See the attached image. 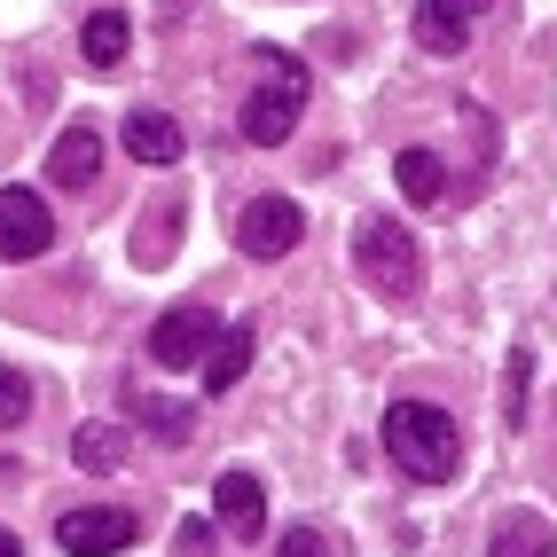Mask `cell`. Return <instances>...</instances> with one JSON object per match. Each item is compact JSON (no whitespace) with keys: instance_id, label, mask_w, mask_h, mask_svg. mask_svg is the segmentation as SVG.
<instances>
[{"instance_id":"cell-1","label":"cell","mask_w":557,"mask_h":557,"mask_svg":"<svg viewBox=\"0 0 557 557\" xmlns=\"http://www.w3.org/2000/svg\"><path fill=\"white\" fill-rule=\"evenodd\" d=\"M385 456H393V471L417 479V487H440V479H456V463H463V432L440 400H393L385 408Z\"/></svg>"},{"instance_id":"cell-2","label":"cell","mask_w":557,"mask_h":557,"mask_svg":"<svg viewBox=\"0 0 557 557\" xmlns=\"http://www.w3.org/2000/svg\"><path fill=\"white\" fill-rule=\"evenodd\" d=\"M299 110H307V63L283 48H259V87L244 95V141L275 150V141H290Z\"/></svg>"},{"instance_id":"cell-3","label":"cell","mask_w":557,"mask_h":557,"mask_svg":"<svg viewBox=\"0 0 557 557\" xmlns=\"http://www.w3.org/2000/svg\"><path fill=\"white\" fill-rule=\"evenodd\" d=\"M354 268H361L369 290H385V299H417V290H424V251H417V236H408L400 220H385V212L361 220Z\"/></svg>"},{"instance_id":"cell-4","label":"cell","mask_w":557,"mask_h":557,"mask_svg":"<svg viewBox=\"0 0 557 557\" xmlns=\"http://www.w3.org/2000/svg\"><path fill=\"white\" fill-rule=\"evenodd\" d=\"M220 330H228V322H220L205 299L165 307V314H158V330H150V361H158V369H205V354H212Z\"/></svg>"},{"instance_id":"cell-5","label":"cell","mask_w":557,"mask_h":557,"mask_svg":"<svg viewBox=\"0 0 557 557\" xmlns=\"http://www.w3.org/2000/svg\"><path fill=\"white\" fill-rule=\"evenodd\" d=\"M134 534H141V518L119 510V503H87V510H63V518H55V542H63L71 557H119Z\"/></svg>"},{"instance_id":"cell-6","label":"cell","mask_w":557,"mask_h":557,"mask_svg":"<svg viewBox=\"0 0 557 557\" xmlns=\"http://www.w3.org/2000/svg\"><path fill=\"white\" fill-rule=\"evenodd\" d=\"M299 236H307V212L290 205V197H251V205H244V220H236L244 259H283Z\"/></svg>"},{"instance_id":"cell-7","label":"cell","mask_w":557,"mask_h":557,"mask_svg":"<svg viewBox=\"0 0 557 557\" xmlns=\"http://www.w3.org/2000/svg\"><path fill=\"white\" fill-rule=\"evenodd\" d=\"M55 244V212L32 189H0V259H40Z\"/></svg>"},{"instance_id":"cell-8","label":"cell","mask_w":557,"mask_h":557,"mask_svg":"<svg viewBox=\"0 0 557 557\" xmlns=\"http://www.w3.org/2000/svg\"><path fill=\"white\" fill-rule=\"evenodd\" d=\"M487 9H495V0H417V48L424 55H463L471 48V24Z\"/></svg>"},{"instance_id":"cell-9","label":"cell","mask_w":557,"mask_h":557,"mask_svg":"<svg viewBox=\"0 0 557 557\" xmlns=\"http://www.w3.org/2000/svg\"><path fill=\"white\" fill-rule=\"evenodd\" d=\"M212 510H220V527H228L236 542H259V534H268V487H259L251 471H220Z\"/></svg>"},{"instance_id":"cell-10","label":"cell","mask_w":557,"mask_h":557,"mask_svg":"<svg viewBox=\"0 0 557 557\" xmlns=\"http://www.w3.org/2000/svg\"><path fill=\"white\" fill-rule=\"evenodd\" d=\"M119 141H126V158H134V165H173L181 150H189V134H181L165 110H126Z\"/></svg>"},{"instance_id":"cell-11","label":"cell","mask_w":557,"mask_h":557,"mask_svg":"<svg viewBox=\"0 0 557 557\" xmlns=\"http://www.w3.org/2000/svg\"><path fill=\"white\" fill-rule=\"evenodd\" d=\"M95 173H102V134L95 126H63L55 150H48V181L55 189H87Z\"/></svg>"},{"instance_id":"cell-12","label":"cell","mask_w":557,"mask_h":557,"mask_svg":"<svg viewBox=\"0 0 557 557\" xmlns=\"http://www.w3.org/2000/svg\"><path fill=\"white\" fill-rule=\"evenodd\" d=\"M244 369H251V322H228L205 354V393H236Z\"/></svg>"},{"instance_id":"cell-13","label":"cell","mask_w":557,"mask_h":557,"mask_svg":"<svg viewBox=\"0 0 557 557\" xmlns=\"http://www.w3.org/2000/svg\"><path fill=\"white\" fill-rule=\"evenodd\" d=\"M126 48H134V24H126L119 9H95V16L79 24V55H87L95 71H119V63H126Z\"/></svg>"},{"instance_id":"cell-14","label":"cell","mask_w":557,"mask_h":557,"mask_svg":"<svg viewBox=\"0 0 557 557\" xmlns=\"http://www.w3.org/2000/svg\"><path fill=\"white\" fill-rule=\"evenodd\" d=\"M126 408H134V417L165 440V448H181V440L197 432V408H189V400H165V393H141V385H134V393H126Z\"/></svg>"},{"instance_id":"cell-15","label":"cell","mask_w":557,"mask_h":557,"mask_svg":"<svg viewBox=\"0 0 557 557\" xmlns=\"http://www.w3.org/2000/svg\"><path fill=\"white\" fill-rule=\"evenodd\" d=\"M393 181H400L408 205H440V197H448V165H440L432 150H400L393 158Z\"/></svg>"},{"instance_id":"cell-16","label":"cell","mask_w":557,"mask_h":557,"mask_svg":"<svg viewBox=\"0 0 557 557\" xmlns=\"http://www.w3.org/2000/svg\"><path fill=\"white\" fill-rule=\"evenodd\" d=\"M557 542H549V518H534V510H510L503 527H495V542H487V557H549Z\"/></svg>"},{"instance_id":"cell-17","label":"cell","mask_w":557,"mask_h":557,"mask_svg":"<svg viewBox=\"0 0 557 557\" xmlns=\"http://www.w3.org/2000/svg\"><path fill=\"white\" fill-rule=\"evenodd\" d=\"M71 463L79 471H119L126 463V432L119 424H79L71 432Z\"/></svg>"},{"instance_id":"cell-18","label":"cell","mask_w":557,"mask_h":557,"mask_svg":"<svg viewBox=\"0 0 557 557\" xmlns=\"http://www.w3.org/2000/svg\"><path fill=\"white\" fill-rule=\"evenodd\" d=\"M527 377H534V354L518 346V354L503 361V417H510V424H527Z\"/></svg>"},{"instance_id":"cell-19","label":"cell","mask_w":557,"mask_h":557,"mask_svg":"<svg viewBox=\"0 0 557 557\" xmlns=\"http://www.w3.org/2000/svg\"><path fill=\"white\" fill-rule=\"evenodd\" d=\"M32 417V377L24 369H0V432H16Z\"/></svg>"},{"instance_id":"cell-20","label":"cell","mask_w":557,"mask_h":557,"mask_svg":"<svg viewBox=\"0 0 557 557\" xmlns=\"http://www.w3.org/2000/svg\"><path fill=\"white\" fill-rule=\"evenodd\" d=\"M275 557H330V542H322L314 527H290V534L275 542Z\"/></svg>"},{"instance_id":"cell-21","label":"cell","mask_w":557,"mask_h":557,"mask_svg":"<svg viewBox=\"0 0 557 557\" xmlns=\"http://www.w3.org/2000/svg\"><path fill=\"white\" fill-rule=\"evenodd\" d=\"M173 549H181V557H212V527H205V518H189V527L173 534Z\"/></svg>"},{"instance_id":"cell-22","label":"cell","mask_w":557,"mask_h":557,"mask_svg":"<svg viewBox=\"0 0 557 557\" xmlns=\"http://www.w3.org/2000/svg\"><path fill=\"white\" fill-rule=\"evenodd\" d=\"M0 557H24V542H16L9 527H0Z\"/></svg>"}]
</instances>
